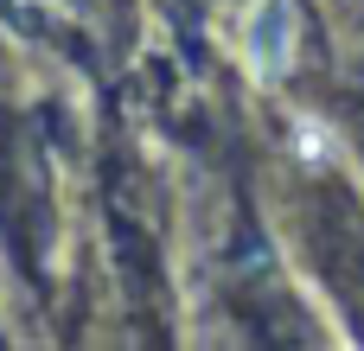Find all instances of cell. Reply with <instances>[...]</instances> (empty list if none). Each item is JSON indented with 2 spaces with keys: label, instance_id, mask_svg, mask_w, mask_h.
<instances>
[{
  "label": "cell",
  "instance_id": "cell-1",
  "mask_svg": "<svg viewBox=\"0 0 364 351\" xmlns=\"http://www.w3.org/2000/svg\"><path fill=\"white\" fill-rule=\"evenodd\" d=\"M288 51H294V19H288V6H282V0H269V6L250 19V58H256V70H262V77H282Z\"/></svg>",
  "mask_w": 364,
  "mask_h": 351
}]
</instances>
